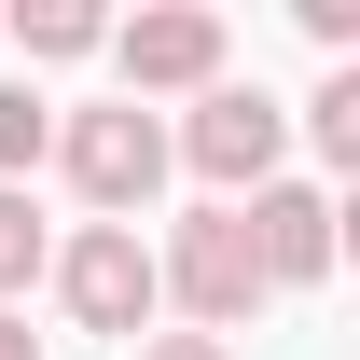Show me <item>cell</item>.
<instances>
[{
	"mask_svg": "<svg viewBox=\"0 0 360 360\" xmlns=\"http://www.w3.org/2000/svg\"><path fill=\"white\" fill-rule=\"evenodd\" d=\"M153 291H167L208 347H222V333H250V305H264V250H250V222H236V208H194V222L153 250Z\"/></svg>",
	"mask_w": 360,
	"mask_h": 360,
	"instance_id": "cell-1",
	"label": "cell"
},
{
	"mask_svg": "<svg viewBox=\"0 0 360 360\" xmlns=\"http://www.w3.org/2000/svg\"><path fill=\"white\" fill-rule=\"evenodd\" d=\"M56 167H70V194H84L97 222H139L153 180H167V125H153L139 97H97V111L56 125Z\"/></svg>",
	"mask_w": 360,
	"mask_h": 360,
	"instance_id": "cell-2",
	"label": "cell"
},
{
	"mask_svg": "<svg viewBox=\"0 0 360 360\" xmlns=\"http://www.w3.org/2000/svg\"><path fill=\"white\" fill-rule=\"evenodd\" d=\"M180 153H194V180H208V208H250V194L277 180V153H291V111H277L264 84H208L194 125H180Z\"/></svg>",
	"mask_w": 360,
	"mask_h": 360,
	"instance_id": "cell-3",
	"label": "cell"
},
{
	"mask_svg": "<svg viewBox=\"0 0 360 360\" xmlns=\"http://www.w3.org/2000/svg\"><path fill=\"white\" fill-rule=\"evenodd\" d=\"M42 277H56V305H70V333H153V305H167V291H153V236H139V222H84Z\"/></svg>",
	"mask_w": 360,
	"mask_h": 360,
	"instance_id": "cell-4",
	"label": "cell"
},
{
	"mask_svg": "<svg viewBox=\"0 0 360 360\" xmlns=\"http://www.w3.org/2000/svg\"><path fill=\"white\" fill-rule=\"evenodd\" d=\"M111 56H125V97H139V111H153V97H208V84H222V14H208V0H153V14L111 28Z\"/></svg>",
	"mask_w": 360,
	"mask_h": 360,
	"instance_id": "cell-5",
	"label": "cell"
},
{
	"mask_svg": "<svg viewBox=\"0 0 360 360\" xmlns=\"http://www.w3.org/2000/svg\"><path fill=\"white\" fill-rule=\"evenodd\" d=\"M236 222H250V250H264V291H305V277H333V194H319V180H264Z\"/></svg>",
	"mask_w": 360,
	"mask_h": 360,
	"instance_id": "cell-6",
	"label": "cell"
},
{
	"mask_svg": "<svg viewBox=\"0 0 360 360\" xmlns=\"http://www.w3.org/2000/svg\"><path fill=\"white\" fill-rule=\"evenodd\" d=\"M14 42H28V56H97V42H111V14H97V0H28Z\"/></svg>",
	"mask_w": 360,
	"mask_h": 360,
	"instance_id": "cell-7",
	"label": "cell"
},
{
	"mask_svg": "<svg viewBox=\"0 0 360 360\" xmlns=\"http://www.w3.org/2000/svg\"><path fill=\"white\" fill-rule=\"evenodd\" d=\"M42 264H56V236H42V208H28V194L0 180V305H14V291H28Z\"/></svg>",
	"mask_w": 360,
	"mask_h": 360,
	"instance_id": "cell-8",
	"label": "cell"
},
{
	"mask_svg": "<svg viewBox=\"0 0 360 360\" xmlns=\"http://www.w3.org/2000/svg\"><path fill=\"white\" fill-rule=\"evenodd\" d=\"M305 139L333 153V167H360V70H333V84L305 97Z\"/></svg>",
	"mask_w": 360,
	"mask_h": 360,
	"instance_id": "cell-9",
	"label": "cell"
},
{
	"mask_svg": "<svg viewBox=\"0 0 360 360\" xmlns=\"http://www.w3.org/2000/svg\"><path fill=\"white\" fill-rule=\"evenodd\" d=\"M42 153H56V111H42L28 84H0V180H14V167H42Z\"/></svg>",
	"mask_w": 360,
	"mask_h": 360,
	"instance_id": "cell-10",
	"label": "cell"
},
{
	"mask_svg": "<svg viewBox=\"0 0 360 360\" xmlns=\"http://www.w3.org/2000/svg\"><path fill=\"white\" fill-rule=\"evenodd\" d=\"M139 360H236V347H208V333H139Z\"/></svg>",
	"mask_w": 360,
	"mask_h": 360,
	"instance_id": "cell-11",
	"label": "cell"
},
{
	"mask_svg": "<svg viewBox=\"0 0 360 360\" xmlns=\"http://www.w3.org/2000/svg\"><path fill=\"white\" fill-rule=\"evenodd\" d=\"M0 360H42V347H28V319H14V305H0Z\"/></svg>",
	"mask_w": 360,
	"mask_h": 360,
	"instance_id": "cell-12",
	"label": "cell"
}]
</instances>
